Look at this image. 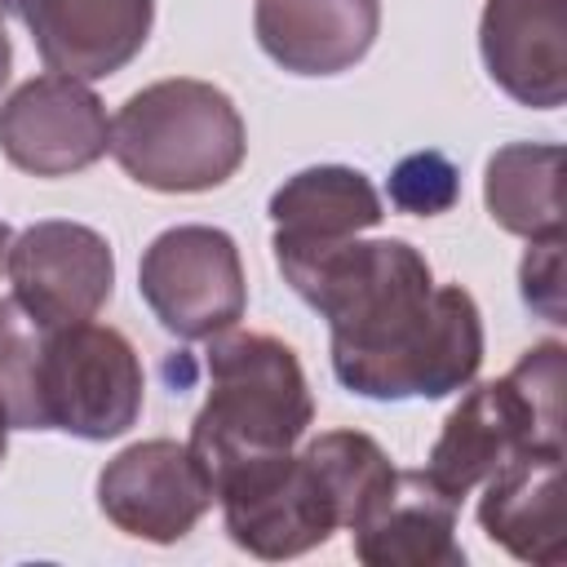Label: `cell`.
Here are the masks:
<instances>
[{
	"mask_svg": "<svg viewBox=\"0 0 567 567\" xmlns=\"http://www.w3.org/2000/svg\"><path fill=\"white\" fill-rule=\"evenodd\" d=\"M288 288L328 319L337 381L377 403L447 399L483 363V315L461 284H434L408 239H275Z\"/></svg>",
	"mask_w": 567,
	"mask_h": 567,
	"instance_id": "obj_1",
	"label": "cell"
},
{
	"mask_svg": "<svg viewBox=\"0 0 567 567\" xmlns=\"http://www.w3.org/2000/svg\"><path fill=\"white\" fill-rule=\"evenodd\" d=\"M142 359L111 323H44L0 297V408L9 430L120 439L142 416Z\"/></svg>",
	"mask_w": 567,
	"mask_h": 567,
	"instance_id": "obj_2",
	"label": "cell"
},
{
	"mask_svg": "<svg viewBox=\"0 0 567 567\" xmlns=\"http://www.w3.org/2000/svg\"><path fill=\"white\" fill-rule=\"evenodd\" d=\"M204 368L208 399L190 421L186 447L217 496L230 474L292 452V443L315 421V399L297 350L270 332L226 328L208 337Z\"/></svg>",
	"mask_w": 567,
	"mask_h": 567,
	"instance_id": "obj_3",
	"label": "cell"
},
{
	"mask_svg": "<svg viewBox=\"0 0 567 567\" xmlns=\"http://www.w3.org/2000/svg\"><path fill=\"white\" fill-rule=\"evenodd\" d=\"M115 164L146 190L199 195L230 182L248 155V128L230 93L173 75L137 89L111 120Z\"/></svg>",
	"mask_w": 567,
	"mask_h": 567,
	"instance_id": "obj_4",
	"label": "cell"
},
{
	"mask_svg": "<svg viewBox=\"0 0 567 567\" xmlns=\"http://www.w3.org/2000/svg\"><path fill=\"white\" fill-rule=\"evenodd\" d=\"M563 341H536L501 381L470 385L430 447L425 478L461 505L518 452H563Z\"/></svg>",
	"mask_w": 567,
	"mask_h": 567,
	"instance_id": "obj_5",
	"label": "cell"
},
{
	"mask_svg": "<svg viewBox=\"0 0 567 567\" xmlns=\"http://www.w3.org/2000/svg\"><path fill=\"white\" fill-rule=\"evenodd\" d=\"M137 292L177 341H208L248 310V279L221 226L186 221L159 230L137 261Z\"/></svg>",
	"mask_w": 567,
	"mask_h": 567,
	"instance_id": "obj_6",
	"label": "cell"
},
{
	"mask_svg": "<svg viewBox=\"0 0 567 567\" xmlns=\"http://www.w3.org/2000/svg\"><path fill=\"white\" fill-rule=\"evenodd\" d=\"M213 501L221 505L226 536L266 563L319 549L341 532L337 501L306 452H279L230 474Z\"/></svg>",
	"mask_w": 567,
	"mask_h": 567,
	"instance_id": "obj_7",
	"label": "cell"
},
{
	"mask_svg": "<svg viewBox=\"0 0 567 567\" xmlns=\"http://www.w3.org/2000/svg\"><path fill=\"white\" fill-rule=\"evenodd\" d=\"M0 151L31 177H71L111 151L102 97L75 75H31L0 102Z\"/></svg>",
	"mask_w": 567,
	"mask_h": 567,
	"instance_id": "obj_8",
	"label": "cell"
},
{
	"mask_svg": "<svg viewBox=\"0 0 567 567\" xmlns=\"http://www.w3.org/2000/svg\"><path fill=\"white\" fill-rule=\"evenodd\" d=\"M13 297L44 323H84L115 292V252L102 230L84 221H35L9 244Z\"/></svg>",
	"mask_w": 567,
	"mask_h": 567,
	"instance_id": "obj_9",
	"label": "cell"
},
{
	"mask_svg": "<svg viewBox=\"0 0 567 567\" xmlns=\"http://www.w3.org/2000/svg\"><path fill=\"white\" fill-rule=\"evenodd\" d=\"M97 509L137 540L173 545L213 509V492L177 439H142L115 452L97 474Z\"/></svg>",
	"mask_w": 567,
	"mask_h": 567,
	"instance_id": "obj_10",
	"label": "cell"
},
{
	"mask_svg": "<svg viewBox=\"0 0 567 567\" xmlns=\"http://www.w3.org/2000/svg\"><path fill=\"white\" fill-rule=\"evenodd\" d=\"M0 13L31 31L49 71L89 84L124 71L146 49L155 0H0Z\"/></svg>",
	"mask_w": 567,
	"mask_h": 567,
	"instance_id": "obj_11",
	"label": "cell"
},
{
	"mask_svg": "<svg viewBox=\"0 0 567 567\" xmlns=\"http://www.w3.org/2000/svg\"><path fill=\"white\" fill-rule=\"evenodd\" d=\"M478 53L505 97L558 111L567 102V0H487Z\"/></svg>",
	"mask_w": 567,
	"mask_h": 567,
	"instance_id": "obj_12",
	"label": "cell"
},
{
	"mask_svg": "<svg viewBox=\"0 0 567 567\" xmlns=\"http://www.w3.org/2000/svg\"><path fill=\"white\" fill-rule=\"evenodd\" d=\"M381 0H252L261 53L292 75H341L368 58Z\"/></svg>",
	"mask_w": 567,
	"mask_h": 567,
	"instance_id": "obj_13",
	"label": "cell"
},
{
	"mask_svg": "<svg viewBox=\"0 0 567 567\" xmlns=\"http://www.w3.org/2000/svg\"><path fill=\"white\" fill-rule=\"evenodd\" d=\"M478 487V527L487 532V540L509 549L518 563L558 567L567 558L563 452H518Z\"/></svg>",
	"mask_w": 567,
	"mask_h": 567,
	"instance_id": "obj_14",
	"label": "cell"
},
{
	"mask_svg": "<svg viewBox=\"0 0 567 567\" xmlns=\"http://www.w3.org/2000/svg\"><path fill=\"white\" fill-rule=\"evenodd\" d=\"M456 501L443 496L425 470H394L381 501L350 527L354 558L368 567H461Z\"/></svg>",
	"mask_w": 567,
	"mask_h": 567,
	"instance_id": "obj_15",
	"label": "cell"
},
{
	"mask_svg": "<svg viewBox=\"0 0 567 567\" xmlns=\"http://www.w3.org/2000/svg\"><path fill=\"white\" fill-rule=\"evenodd\" d=\"M275 221V239L288 244H328L350 239L372 226H381L385 204L368 173L350 164H315L292 173L266 204Z\"/></svg>",
	"mask_w": 567,
	"mask_h": 567,
	"instance_id": "obj_16",
	"label": "cell"
},
{
	"mask_svg": "<svg viewBox=\"0 0 567 567\" xmlns=\"http://www.w3.org/2000/svg\"><path fill=\"white\" fill-rule=\"evenodd\" d=\"M483 204L492 221L518 239L563 235V146L509 142L487 159Z\"/></svg>",
	"mask_w": 567,
	"mask_h": 567,
	"instance_id": "obj_17",
	"label": "cell"
},
{
	"mask_svg": "<svg viewBox=\"0 0 567 567\" xmlns=\"http://www.w3.org/2000/svg\"><path fill=\"white\" fill-rule=\"evenodd\" d=\"M301 452H306V461L319 470L323 487L332 492L346 532H350V527L381 501V492L394 483V461H390L385 447H381L372 434H363V430H328V434L310 439Z\"/></svg>",
	"mask_w": 567,
	"mask_h": 567,
	"instance_id": "obj_18",
	"label": "cell"
},
{
	"mask_svg": "<svg viewBox=\"0 0 567 567\" xmlns=\"http://www.w3.org/2000/svg\"><path fill=\"white\" fill-rule=\"evenodd\" d=\"M390 204L412 217H439L461 199V173L443 151H416L403 155L385 186Z\"/></svg>",
	"mask_w": 567,
	"mask_h": 567,
	"instance_id": "obj_19",
	"label": "cell"
},
{
	"mask_svg": "<svg viewBox=\"0 0 567 567\" xmlns=\"http://www.w3.org/2000/svg\"><path fill=\"white\" fill-rule=\"evenodd\" d=\"M527 257L518 266V292L523 301L549 319V323H567V306H563V235L549 239H527Z\"/></svg>",
	"mask_w": 567,
	"mask_h": 567,
	"instance_id": "obj_20",
	"label": "cell"
},
{
	"mask_svg": "<svg viewBox=\"0 0 567 567\" xmlns=\"http://www.w3.org/2000/svg\"><path fill=\"white\" fill-rule=\"evenodd\" d=\"M9 71H13V44H9V31L0 22V89L9 84Z\"/></svg>",
	"mask_w": 567,
	"mask_h": 567,
	"instance_id": "obj_21",
	"label": "cell"
},
{
	"mask_svg": "<svg viewBox=\"0 0 567 567\" xmlns=\"http://www.w3.org/2000/svg\"><path fill=\"white\" fill-rule=\"evenodd\" d=\"M9 244H13V230H9V221H0V270L9 261Z\"/></svg>",
	"mask_w": 567,
	"mask_h": 567,
	"instance_id": "obj_22",
	"label": "cell"
},
{
	"mask_svg": "<svg viewBox=\"0 0 567 567\" xmlns=\"http://www.w3.org/2000/svg\"><path fill=\"white\" fill-rule=\"evenodd\" d=\"M4 452H9V416L0 408V461H4Z\"/></svg>",
	"mask_w": 567,
	"mask_h": 567,
	"instance_id": "obj_23",
	"label": "cell"
}]
</instances>
